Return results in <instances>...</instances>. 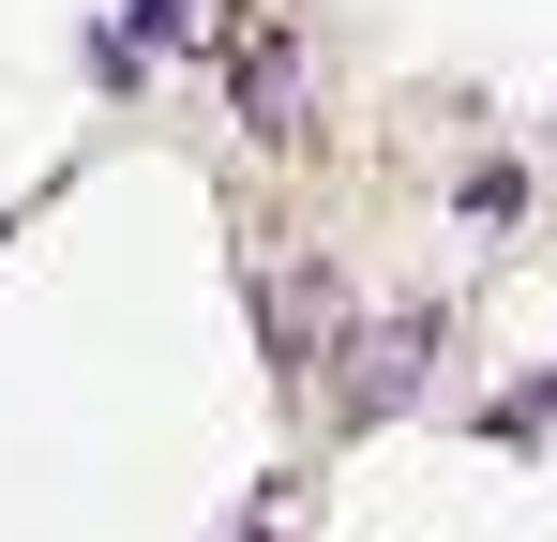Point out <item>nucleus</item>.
Instances as JSON below:
<instances>
[{
	"mask_svg": "<svg viewBox=\"0 0 557 542\" xmlns=\"http://www.w3.org/2000/svg\"><path fill=\"white\" fill-rule=\"evenodd\" d=\"M242 121L257 136H301V46L286 30H242Z\"/></svg>",
	"mask_w": 557,
	"mask_h": 542,
	"instance_id": "obj_1",
	"label": "nucleus"
},
{
	"mask_svg": "<svg viewBox=\"0 0 557 542\" xmlns=\"http://www.w3.org/2000/svg\"><path fill=\"white\" fill-rule=\"evenodd\" d=\"M211 15H226V0H136V46H196Z\"/></svg>",
	"mask_w": 557,
	"mask_h": 542,
	"instance_id": "obj_2",
	"label": "nucleus"
}]
</instances>
